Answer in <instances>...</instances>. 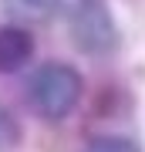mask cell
<instances>
[{
	"instance_id": "6da1fadb",
	"label": "cell",
	"mask_w": 145,
	"mask_h": 152,
	"mask_svg": "<svg viewBox=\"0 0 145 152\" xmlns=\"http://www.w3.org/2000/svg\"><path fill=\"white\" fill-rule=\"evenodd\" d=\"M81 95H85V81L81 75L64 61H51L41 64L27 81V105L47 122H61L78 108Z\"/></svg>"
},
{
	"instance_id": "7a4b0ae2",
	"label": "cell",
	"mask_w": 145,
	"mask_h": 152,
	"mask_svg": "<svg viewBox=\"0 0 145 152\" xmlns=\"http://www.w3.org/2000/svg\"><path fill=\"white\" fill-rule=\"evenodd\" d=\"M71 41L85 54L105 58L118 48V24L108 0H74L71 7Z\"/></svg>"
},
{
	"instance_id": "3957f363",
	"label": "cell",
	"mask_w": 145,
	"mask_h": 152,
	"mask_svg": "<svg viewBox=\"0 0 145 152\" xmlns=\"http://www.w3.org/2000/svg\"><path fill=\"white\" fill-rule=\"evenodd\" d=\"M34 58V34L20 24L0 27V75H14Z\"/></svg>"
},
{
	"instance_id": "277c9868",
	"label": "cell",
	"mask_w": 145,
	"mask_h": 152,
	"mask_svg": "<svg viewBox=\"0 0 145 152\" xmlns=\"http://www.w3.org/2000/svg\"><path fill=\"white\" fill-rule=\"evenodd\" d=\"M0 4L14 20H24V24L51 20V17H58L64 10V0H0Z\"/></svg>"
},
{
	"instance_id": "5b68a950",
	"label": "cell",
	"mask_w": 145,
	"mask_h": 152,
	"mask_svg": "<svg viewBox=\"0 0 145 152\" xmlns=\"http://www.w3.org/2000/svg\"><path fill=\"white\" fill-rule=\"evenodd\" d=\"M85 152H142V149L125 135H101L91 145H85Z\"/></svg>"
},
{
	"instance_id": "8992f818",
	"label": "cell",
	"mask_w": 145,
	"mask_h": 152,
	"mask_svg": "<svg viewBox=\"0 0 145 152\" xmlns=\"http://www.w3.org/2000/svg\"><path fill=\"white\" fill-rule=\"evenodd\" d=\"M17 142H20V125H17V118L0 105V152H4V149H14Z\"/></svg>"
}]
</instances>
